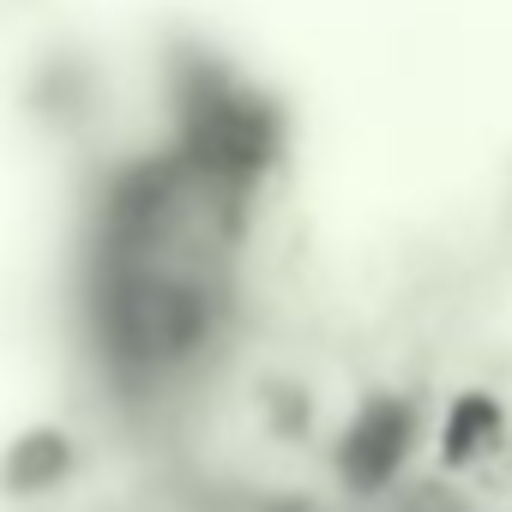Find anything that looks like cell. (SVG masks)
<instances>
[{
  "instance_id": "obj_1",
  "label": "cell",
  "mask_w": 512,
  "mask_h": 512,
  "mask_svg": "<svg viewBox=\"0 0 512 512\" xmlns=\"http://www.w3.org/2000/svg\"><path fill=\"white\" fill-rule=\"evenodd\" d=\"M404 446H410V410L392 404V398H374V404L350 422L338 464H344V476H350L362 494H374V488L404 464Z\"/></svg>"
},
{
  "instance_id": "obj_2",
  "label": "cell",
  "mask_w": 512,
  "mask_h": 512,
  "mask_svg": "<svg viewBox=\"0 0 512 512\" xmlns=\"http://www.w3.org/2000/svg\"><path fill=\"white\" fill-rule=\"evenodd\" d=\"M494 434H500V410H494L482 392H470V398H458L452 416H446V458H452V464H470L482 446H494Z\"/></svg>"
}]
</instances>
